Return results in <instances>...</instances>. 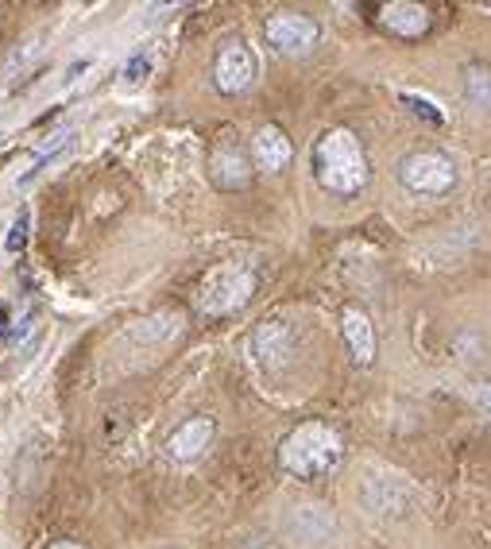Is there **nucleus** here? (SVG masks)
Returning a JSON list of instances; mask_svg holds the SVG:
<instances>
[{
	"mask_svg": "<svg viewBox=\"0 0 491 549\" xmlns=\"http://www.w3.org/2000/svg\"><path fill=\"white\" fill-rule=\"evenodd\" d=\"M310 171H314L321 190L333 194V198H356L368 186V178H372L368 151L356 140L352 128L321 132V140L310 151Z\"/></svg>",
	"mask_w": 491,
	"mask_h": 549,
	"instance_id": "obj_1",
	"label": "nucleus"
},
{
	"mask_svg": "<svg viewBox=\"0 0 491 549\" xmlns=\"http://www.w3.org/2000/svg\"><path fill=\"white\" fill-rule=\"evenodd\" d=\"M345 457V437L329 422H302L279 441V464L294 480H321Z\"/></svg>",
	"mask_w": 491,
	"mask_h": 549,
	"instance_id": "obj_2",
	"label": "nucleus"
},
{
	"mask_svg": "<svg viewBox=\"0 0 491 549\" xmlns=\"http://www.w3.org/2000/svg\"><path fill=\"white\" fill-rule=\"evenodd\" d=\"M395 178H399V186H403L406 194H414V198H445V194L457 190L461 171L441 151H410V155L399 159Z\"/></svg>",
	"mask_w": 491,
	"mask_h": 549,
	"instance_id": "obj_3",
	"label": "nucleus"
},
{
	"mask_svg": "<svg viewBox=\"0 0 491 549\" xmlns=\"http://www.w3.org/2000/svg\"><path fill=\"white\" fill-rule=\"evenodd\" d=\"M252 294H256V271L225 263V267L209 271L205 283L198 287V310L205 318H229L252 302Z\"/></svg>",
	"mask_w": 491,
	"mask_h": 549,
	"instance_id": "obj_4",
	"label": "nucleus"
},
{
	"mask_svg": "<svg viewBox=\"0 0 491 549\" xmlns=\"http://www.w3.org/2000/svg\"><path fill=\"white\" fill-rule=\"evenodd\" d=\"M256 78H260V58H256V51H252L240 35L225 39V43L217 47V55H213V86H217V93H225V97L248 93V89L256 86Z\"/></svg>",
	"mask_w": 491,
	"mask_h": 549,
	"instance_id": "obj_5",
	"label": "nucleus"
},
{
	"mask_svg": "<svg viewBox=\"0 0 491 549\" xmlns=\"http://www.w3.org/2000/svg\"><path fill=\"white\" fill-rule=\"evenodd\" d=\"M263 39H267V47H275L279 55H310L314 47L321 43V24L314 16H306V12H271L267 20H263Z\"/></svg>",
	"mask_w": 491,
	"mask_h": 549,
	"instance_id": "obj_6",
	"label": "nucleus"
},
{
	"mask_svg": "<svg viewBox=\"0 0 491 549\" xmlns=\"http://www.w3.org/2000/svg\"><path fill=\"white\" fill-rule=\"evenodd\" d=\"M256 178V163H252V151L240 144L236 136H217V144L209 147V182L217 190H248Z\"/></svg>",
	"mask_w": 491,
	"mask_h": 549,
	"instance_id": "obj_7",
	"label": "nucleus"
},
{
	"mask_svg": "<svg viewBox=\"0 0 491 549\" xmlns=\"http://www.w3.org/2000/svg\"><path fill=\"white\" fill-rule=\"evenodd\" d=\"M252 356L260 360V368H267V372L287 368L290 356H294V333H290L287 321H263L260 329L252 333Z\"/></svg>",
	"mask_w": 491,
	"mask_h": 549,
	"instance_id": "obj_8",
	"label": "nucleus"
},
{
	"mask_svg": "<svg viewBox=\"0 0 491 549\" xmlns=\"http://www.w3.org/2000/svg\"><path fill=\"white\" fill-rule=\"evenodd\" d=\"M360 499L372 515H406L410 507V480L406 476H368Z\"/></svg>",
	"mask_w": 491,
	"mask_h": 549,
	"instance_id": "obj_9",
	"label": "nucleus"
},
{
	"mask_svg": "<svg viewBox=\"0 0 491 549\" xmlns=\"http://www.w3.org/2000/svg\"><path fill=\"white\" fill-rule=\"evenodd\" d=\"M248 151H252L256 171H263V174H279L290 159H294V144H290V136L279 128V124H263V128H256L252 140H248Z\"/></svg>",
	"mask_w": 491,
	"mask_h": 549,
	"instance_id": "obj_10",
	"label": "nucleus"
},
{
	"mask_svg": "<svg viewBox=\"0 0 491 549\" xmlns=\"http://www.w3.org/2000/svg\"><path fill=\"white\" fill-rule=\"evenodd\" d=\"M213 437H217V422L209 414H194L182 426H174V434L167 437V457H174V461H198L205 449L213 445Z\"/></svg>",
	"mask_w": 491,
	"mask_h": 549,
	"instance_id": "obj_11",
	"label": "nucleus"
},
{
	"mask_svg": "<svg viewBox=\"0 0 491 549\" xmlns=\"http://www.w3.org/2000/svg\"><path fill=\"white\" fill-rule=\"evenodd\" d=\"M379 24L391 31V35H399V39H422L430 24H434V16H430V8H422V4H410V0H391V4H379Z\"/></svg>",
	"mask_w": 491,
	"mask_h": 549,
	"instance_id": "obj_12",
	"label": "nucleus"
},
{
	"mask_svg": "<svg viewBox=\"0 0 491 549\" xmlns=\"http://www.w3.org/2000/svg\"><path fill=\"white\" fill-rule=\"evenodd\" d=\"M341 337H345L348 352L360 368H368L376 360V325L368 318V310L360 306H345L341 310Z\"/></svg>",
	"mask_w": 491,
	"mask_h": 549,
	"instance_id": "obj_13",
	"label": "nucleus"
},
{
	"mask_svg": "<svg viewBox=\"0 0 491 549\" xmlns=\"http://www.w3.org/2000/svg\"><path fill=\"white\" fill-rule=\"evenodd\" d=\"M287 526L298 542H325V538H333L337 519H333L329 507H321V503H306V507H294V511H290Z\"/></svg>",
	"mask_w": 491,
	"mask_h": 549,
	"instance_id": "obj_14",
	"label": "nucleus"
},
{
	"mask_svg": "<svg viewBox=\"0 0 491 549\" xmlns=\"http://www.w3.org/2000/svg\"><path fill=\"white\" fill-rule=\"evenodd\" d=\"M464 101L480 113H491V66L488 62H468L464 66Z\"/></svg>",
	"mask_w": 491,
	"mask_h": 549,
	"instance_id": "obj_15",
	"label": "nucleus"
},
{
	"mask_svg": "<svg viewBox=\"0 0 491 549\" xmlns=\"http://www.w3.org/2000/svg\"><path fill=\"white\" fill-rule=\"evenodd\" d=\"M70 140H74V132H70V128H62V132H58L55 140H51V144H47V147H43V151H39V155H35V163H31L28 171H24V174H20V178H16V186H31V182H35L39 174L47 171V167L55 163L58 155L66 151V147H70Z\"/></svg>",
	"mask_w": 491,
	"mask_h": 549,
	"instance_id": "obj_16",
	"label": "nucleus"
},
{
	"mask_svg": "<svg viewBox=\"0 0 491 549\" xmlns=\"http://www.w3.org/2000/svg\"><path fill=\"white\" fill-rule=\"evenodd\" d=\"M403 105H410L414 113L422 116V120H430V124H445V113L437 109L434 101H426V97H414V93H403Z\"/></svg>",
	"mask_w": 491,
	"mask_h": 549,
	"instance_id": "obj_17",
	"label": "nucleus"
},
{
	"mask_svg": "<svg viewBox=\"0 0 491 549\" xmlns=\"http://www.w3.org/2000/svg\"><path fill=\"white\" fill-rule=\"evenodd\" d=\"M24 244H28V213H20L16 221H12V229H8V252H24Z\"/></svg>",
	"mask_w": 491,
	"mask_h": 549,
	"instance_id": "obj_18",
	"label": "nucleus"
},
{
	"mask_svg": "<svg viewBox=\"0 0 491 549\" xmlns=\"http://www.w3.org/2000/svg\"><path fill=\"white\" fill-rule=\"evenodd\" d=\"M147 70H151V58H147V55H132V62L124 66V82H144Z\"/></svg>",
	"mask_w": 491,
	"mask_h": 549,
	"instance_id": "obj_19",
	"label": "nucleus"
},
{
	"mask_svg": "<svg viewBox=\"0 0 491 549\" xmlns=\"http://www.w3.org/2000/svg\"><path fill=\"white\" fill-rule=\"evenodd\" d=\"M472 403L480 406V410H488V414H491V383H480V387L472 391Z\"/></svg>",
	"mask_w": 491,
	"mask_h": 549,
	"instance_id": "obj_20",
	"label": "nucleus"
},
{
	"mask_svg": "<svg viewBox=\"0 0 491 549\" xmlns=\"http://www.w3.org/2000/svg\"><path fill=\"white\" fill-rule=\"evenodd\" d=\"M51 549H86L82 542H70V538H62V542H51Z\"/></svg>",
	"mask_w": 491,
	"mask_h": 549,
	"instance_id": "obj_21",
	"label": "nucleus"
},
{
	"mask_svg": "<svg viewBox=\"0 0 491 549\" xmlns=\"http://www.w3.org/2000/svg\"><path fill=\"white\" fill-rule=\"evenodd\" d=\"M8 333V306H0V337Z\"/></svg>",
	"mask_w": 491,
	"mask_h": 549,
	"instance_id": "obj_22",
	"label": "nucleus"
},
{
	"mask_svg": "<svg viewBox=\"0 0 491 549\" xmlns=\"http://www.w3.org/2000/svg\"><path fill=\"white\" fill-rule=\"evenodd\" d=\"M0 144H4V132H0Z\"/></svg>",
	"mask_w": 491,
	"mask_h": 549,
	"instance_id": "obj_23",
	"label": "nucleus"
}]
</instances>
